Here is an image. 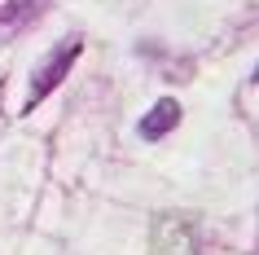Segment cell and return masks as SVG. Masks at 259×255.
I'll return each instance as SVG.
<instances>
[{"label": "cell", "instance_id": "1", "mask_svg": "<svg viewBox=\"0 0 259 255\" xmlns=\"http://www.w3.org/2000/svg\"><path fill=\"white\" fill-rule=\"evenodd\" d=\"M79 49H83V40L79 35H66V40L57 44L53 53H49V62H44L40 70H35V80H31V101H27V110H35L44 101V97L53 93L57 84L66 80V70L75 66V57H79Z\"/></svg>", "mask_w": 259, "mask_h": 255}, {"label": "cell", "instance_id": "2", "mask_svg": "<svg viewBox=\"0 0 259 255\" xmlns=\"http://www.w3.org/2000/svg\"><path fill=\"white\" fill-rule=\"evenodd\" d=\"M150 255H193V229L180 215H158L150 233Z\"/></svg>", "mask_w": 259, "mask_h": 255}, {"label": "cell", "instance_id": "3", "mask_svg": "<svg viewBox=\"0 0 259 255\" xmlns=\"http://www.w3.org/2000/svg\"><path fill=\"white\" fill-rule=\"evenodd\" d=\"M180 115H185V110H180L176 97H163V101H154V106L145 110V119H141V136H145V141H163V136L180 123Z\"/></svg>", "mask_w": 259, "mask_h": 255}, {"label": "cell", "instance_id": "4", "mask_svg": "<svg viewBox=\"0 0 259 255\" xmlns=\"http://www.w3.org/2000/svg\"><path fill=\"white\" fill-rule=\"evenodd\" d=\"M40 5H44V0H9V5L0 9V40L18 35V31L31 22V18L40 14Z\"/></svg>", "mask_w": 259, "mask_h": 255}, {"label": "cell", "instance_id": "5", "mask_svg": "<svg viewBox=\"0 0 259 255\" xmlns=\"http://www.w3.org/2000/svg\"><path fill=\"white\" fill-rule=\"evenodd\" d=\"M250 84H259V66H255V75H250Z\"/></svg>", "mask_w": 259, "mask_h": 255}]
</instances>
